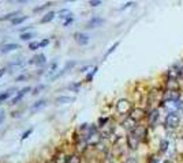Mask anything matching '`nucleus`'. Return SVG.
<instances>
[{"label":"nucleus","instance_id":"obj_1","mask_svg":"<svg viewBox=\"0 0 183 163\" xmlns=\"http://www.w3.org/2000/svg\"><path fill=\"white\" fill-rule=\"evenodd\" d=\"M164 125H165L167 129H178L179 125H180V115H179L178 111H169L167 117H165Z\"/></svg>","mask_w":183,"mask_h":163},{"label":"nucleus","instance_id":"obj_2","mask_svg":"<svg viewBox=\"0 0 183 163\" xmlns=\"http://www.w3.org/2000/svg\"><path fill=\"white\" fill-rule=\"evenodd\" d=\"M131 110H133V107H131L130 101H127V99H119L118 101V103H116V111L119 114L129 115Z\"/></svg>","mask_w":183,"mask_h":163},{"label":"nucleus","instance_id":"obj_3","mask_svg":"<svg viewBox=\"0 0 183 163\" xmlns=\"http://www.w3.org/2000/svg\"><path fill=\"white\" fill-rule=\"evenodd\" d=\"M126 143H127V147H129V148L134 151V149H138V147H140V144L142 143V141H141V139L134 133V132H129L127 136H126Z\"/></svg>","mask_w":183,"mask_h":163},{"label":"nucleus","instance_id":"obj_4","mask_svg":"<svg viewBox=\"0 0 183 163\" xmlns=\"http://www.w3.org/2000/svg\"><path fill=\"white\" fill-rule=\"evenodd\" d=\"M129 117H131V118L134 121H137V122H140L141 120H144L145 117H146V111H145L144 109H141V107H134V109L130 111Z\"/></svg>","mask_w":183,"mask_h":163},{"label":"nucleus","instance_id":"obj_5","mask_svg":"<svg viewBox=\"0 0 183 163\" xmlns=\"http://www.w3.org/2000/svg\"><path fill=\"white\" fill-rule=\"evenodd\" d=\"M159 109H152V110L146 114V118H148V125H149L150 128H153L154 125L157 124V121H159Z\"/></svg>","mask_w":183,"mask_h":163},{"label":"nucleus","instance_id":"obj_6","mask_svg":"<svg viewBox=\"0 0 183 163\" xmlns=\"http://www.w3.org/2000/svg\"><path fill=\"white\" fill-rule=\"evenodd\" d=\"M74 38H75L78 45H81V46H85V45H87V43L90 42V37L85 33H75L74 34Z\"/></svg>","mask_w":183,"mask_h":163},{"label":"nucleus","instance_id":"obj_7","mask_svg":"<svg viewBox=\"0 0 183 163\" xmlns=\"http://www.w3.org/2000/svg\"><path fill=\"white\" fill-rule=\"evenodd\" d=\"M105 20L103 19V18H100V16H93L92 19L87 20L86 23V29L90 30V29H96V27H98V26H101L103 23H104Z\"/></svg>","mask_w":183,"mask_h":163},{"label":"nucleus","instance_id":"obj_8","mask_svg":"<svg viewBox=\"0 0 183 163\" xmlns=\"http://www.w3.org/2000/svg\"><path fill=\"white\" fill-rule=\"evenodd\" d=\"M137 125H138V122H137V121H134L131 117H129V115H127V118H126V120L122 122V128H123V129H126L127 132H131V130L135 129V126H137Z\"/></svg>","mask_w":183,"mask_h":163},{"label":"nucleus","instance_id":"obj_9","mask_svg":"<svg viewBox=\"0 0 183 163\" xmlns=\"http://www.w3.org/2000/svg\"><path fill=\"white\" fill-rule=\"evenodd\" d=\"M29 91H32V88H30V87H25V88L19 90V92L17 94V96H14V98H12V101H11V105H15V103H18V102H19L21 99H22V98H23V96L26 95V94H28Z\"/></svg>","mask_w":183,"mask_h":163},{"label":"nucleus","instance_id":"obj_10","mask_svg":"<svg viewBox=\"0 0 183 163\" xmlns=\"http://www.w3.org/2000/svg\"><path fill=\"white\" fill-rule=\"evenodd\" d=\"M55 102L58 105H67V103H72L75 102V96H67V95H62V96H58Z\"/></svg>","mask_w":183,"mask_h":163},{"label":"nucleus","instance_id":"obj_11","mask_svg":"<svg viewBox=\"0 0 183 163\" xmlns=\"http://www.w3.org/2000/svg\"><path fill=\"white\" fill-rule=\"evenodd\" d=\"M29 62L30 64H36V65H44L47 62V57H45V54L40 53V54H36Z\"/></svg>","mask_w":183,"mask_h":163},{"label":"nucleus","instance_id":"obj_12","mask_svg":"<svg viewBox=\"0 0 183 163\" xmlns=\"http://www.w3.org/2000/svg\"><path fill=\"white\" fill-rule=\"evenodd\" d=\"M17 49H19V45L18 43H4L3 46H1V53H10L12 50H17Z\"/></svg>","mask_w":183,"mask_h":163},{"label":"nucleus","instance_id":"obj_13","mask_svg":"<svg viewBox=\"0 0 183 163\" xmlns=\"http://www.w3.org/2000/svg\"><path fill=\"white\" fill-rule=\"evenodd\" d=\"M19 14H21V11H12V12H10V14H7V15H4V16H1V18H0V22L12 20V19H15V18H17Z\"/></svg>","mask_w":183,"mask_h":163},{"label":"nucleus","instance_id":"obj_14","mask_svg":"<svg viewBox=\"0 0 183 163\" xmlns=\"http://www.w3.org/2000/svg\"><path fill=\"white\" fill-rule=\"evenodd\" d=\"M67 159H68L67 155H64L63 152H59L55 155L53 160H55V163H67Z\"/></svg>","mask_w":183,"mask_h":163},{"label":"nucleus","instance_id":"obj_15","mask_svg":"<svg viewBox=\"0 0 183 163\" xmlns=\"http://www.w3.org/2000/svg\"><path fill=\"white\" fill-rule=\"evenodd\" d=\"M53 18H55V12H53V11H49V12H47V14L40 19V23H48V22L53 20Z\"/></svg>","mask_w":183,"mask_h":163},{"label":"nucleus","instance_id":"obj_16","mask_svg":"<svg viewBox=\"0 0 183 163\" xmlns=\"http://www.w3.org/2000/svg\"><path fill=\"white\" fill-rule=\"evenodd\" d=\"M45 105H47V101H44V99H41V101H37L33 106H32V113H34V111H37V110H40V109L45 107Z\"/></svg>","mask_w":183,"mask_h":163},{"label":"nucleus","instance_id":"obj_17","mask_svg":"<svg viewBox=\"0 0 183 163\" xmlns=\"http://www.w3.org/2000/svg\"><path fill=\"white\" fill-rule=\"evenodd\" d=\"M168 145H169V141H168V140L163 139L161 141H160V145H159V152L164 153L165 151H167V149H168Z\"/></svg>","mask_w":183,"mask_h":163},{"label":"nucleus","instance_id":"obj_18","mask_svg":"<svg viewBox=\"0 0 183 163\" xmlns=\"http://www.w3.org/2000/svg\"><path fill=\"white\" fill-rule=\"evenodd\" d=\"M72 14H71V11L67 10V8H64V10H60L59 11V18H62V19H67V18H71Z\"/></svg>","mask_w":183,"mask_h":163},{"label":"nucleus","instance_id":"obj_19","mask_svg":"<svg viewBox=\"0 0 183 163\" xmlns=\"http://www.w3.org/2000/svg\"><path fill=\"white\" fill-rule=\"evenodd\" d=\"M97 69H98L97 67H93V68H92V71L86 75V79H85V82H87V83H89V82H92V80H93V77H94V75L97 73Z\"/></svg>","mask_w":183,"mask_h":163},{"label":"nucleus","instance_id":"obj_20","mask_svg":"<svg viewBox=\"0 0 183 163\" xmlns=\"http://www.w3.org/2000/svg\"><path fill=\"white\" fill-rule=\"evenodd\" d=\"M52 4L53 3H45V4H43V5H40V7H36V8H33V12H41V11H44V10H47V8H49V7H52Z\"/></svg>","mask_w":183,"mask_h":163},{"label":"nucleus","instance_id":"obj_21","mask_svg":"<svg viewBox=\"0 0 183 163\" xmlns=\"http://www.w3.org/2000/svg\"><path fill=\"white\" fill-rule=\"evenodd\" d=\"M29 16H26V15H22V16H17L15 19H12L11 20V23L14 24V26H17V24H21L22 22H25V20L28 19Z\"/></svg>","mask_w":183,"mask_h":163},{"label":"nucleus","instance_id":"obj_22","mask_svg":"<svg viewBox=\"0 0 183 163\" xmlns=\"http://www.w3.org/2000/svg\"><path fill=\"white\" fill-rule=\"evenodd\" d=\"M67 163H81V156L79 155H70L67 159Z\"/></svg>","mask_w":183,"mask_h":163},{"label":"nucleus","instance_id":"obj_23","mask_svg":"<svg viewBox=\"0 0 183 163\" xmlns=\"http://www.w3.org/2000/svg\"><path fill=\"white\" fill-rule=\"evenodd\" d=\"M11 91H14V88H10L8 91H6V92H3V94H0V102H3V101H6V99H8L10 98V95L12 94Z\"/></svg>","mask_w":183,"mask_h":163},{"label":"nucleus","instance_id":"obj_24","mask_svg":"<svg viewBox=\"0 0 183 163\" xmlns=\"http://www.w3.org/2000/svg\"><path fill=\"white\" fill-rule=\"evenodd\" d=\"M119 43H120V42H119V41H118V42H115V43H114V45H112L111 48H109V49H108V50H107V52H105V54H104V58H107V57H108V56H109V54H111L112 52H115V49L118 48V46H119Z\"/></svg>","mask_w":183,"mask_h":163},{"label":"nucleus","instance_id":"obj_25","mask_svg":"<svg viewBox=\"0 0 183 163\" xmlns=\"http://www.w3.org/2000/svg\"><path fill=\"white\" fill-rule=\"evenodd\" d=\"M134 5H135L134 1H127V3H125V4H122V7H119L118 10H119V11H125V10H127V8H130V7H134Z\"/></svg>","mask_w":183,"mask_h":163},{"label":"nucleus","instance_id":"obj_26","mask_svg":"<svg viewBox=\"0 0 183 163\" xmlns=\"http://www.w3.org/2000/svg\"><path fill=\"white\" fill-rule=\"evenodd\" d=\"M30 38H33V33H29V31H28V33L21 34V39H22V41H29Z\"/></svg>","mask_w":183,"mask_h":163},{"label":"nucleus","instance_id":"obj_27","mask_svg":"<svg viewBox=\"0 0 183 163\" xmlns=\"http://www.w3.org/2000/svg\"><path fill=\"white\" fill-rule=\"evenodd\" d=\"M108 120H109L108 117H104V118L101 117V118L98 120V128H104V126L107 125V122H108Z\"/></svg>","mask_w":183,"mask_h":163},{"label":"nucleus","instance_id":"obj_28","mask_svg":"<svg viewBox=\"0 0 183 163\" xmlns=\"http://www.w3.org/2000/svg\"><path fill=\"white\" fill-rule=\"evenodd\" d=\"M39 48H41V46H40V42H37V41L29 43V49H30V50H37Z\"/></svg>","mask_w":183,"mask_h":163},{"label":"nucleus","instance_id":"obj_29","mask_svg":"<svg viewBox=\"0 0 183 163\" xmlns=\"http://www.w3.org/2000/svg\"><path fill=\"white\" fill-rule=\"evenodd\" d=\"M75 65H77V62H75V61H68L67 64L64 65V68H63V69H64V71L67 72L68 69H71V68H74V67H75Z\"/></svg>","mask_w":183,"mask_h":163},{"label":"nucleus","instance_id":"obj_30","mask_svg":"<svg viewBox=\"0 0 183 163\" xmlns=\"http://www.w3.org/2000/svg\"><path fill=\"white\" fill-rule=\"evenodd\" d=\"M89 5L90 7H98V5H101V0H89Z\"/></svg>","mask_w":183,"mask_h":163},{"label":"nucleus","instance_id":"obj_31","mask_svg":"<svg viewBox=\"0 0 183 163\" xmlns=\"http://www.w3.org/2000/svg\"><path fill=\"white\" fill-rule=\"evenodd\" d=\"M32 133H33V129L30 128V129H28L26 132H23V133H22V137H21V139H22V140L28 139V137H29V134H32Z\"/></svg>","mask_w":183,"mask_h":163},{"label":"nucleus","instance_id":"obj_32","mask_svg":"<svg viewBox=\"0 0 183 163\" xmlns=\"http://www.w3.org/2000/svg\"><path fill=\"white\" fill-rule=\"evenodd\" d=\"M72 22H74V18H67V19L64 20V22H63V26H64V27H67V26H70V24L72 23Z\"/></svg>","mask_w":183,"mask_h":163},{"label":"nucleus","instance_id":"obj_33","mask_svg":"<svg viewBox=\"0 0 183 163\" xmlns=\"http://www.w3.org/2000/svg\"><path fill=\"white\" fill-rule=\"evenodd\" d=\"M44 88H45V86H44V84H41V86H39V87H36V88L33 90V94H34V95H36V94H40V91H41V90H44Z\"/></svg>","mask_w":183,"mask_h":163},{"label":"nucleus","instance_id":"obj_34","mask_svg":"<svg viewBox=\"0 0 183 163\" xmlns=\"http://www.w3.org/2000/svg\"><path fill=\"white\" fill-rule=\"evenodd\" d=\"M125 163H138V160H137V158H134V156H129V158L126 159Z\"/></svg>","mask_w":183,"mask_h":163},{"label":"nucleus","instance_id":"obj_35","mask_svg":"<svg viewBox=\"0 0 183 163\" xmlns=\"http://www.w3.org/2000/svg\"><path fill=\"white\" fill-rule=\"evenodd\" d=\"M29 0H8V3H18V4H23V3H28Z\"/></svg>","mask_w":183,"mask_h":163},{"label":"nucleus","instance_id":"obj_36","mask_svg":"<svg viewBox=\"0 0 183 163\" xmlns=\"http://www.w3.org/2000/svg\"><path fill=\"white\" fill-rule=\"evenodd\" d=\"M79 87H81V83H75V84H71V86H68V88H71V90H75V91H77Z\"/></svg>","mask_w":183,"mask_h":163},{"label":"nucleus","instance_id":"obj_37","mask_svg":"<svg viewBox=\"0 0 183 163\" xmlns=\"http://www.w3.org/2000/svg\"><path fill=\"white\" fill-rule=\"evenodd\" d=\"M48 43H49V39H48V38H45V39H43V41L40 42V46H41V48H44V46H47Z\"/></svg>","mask_w":183,"mask_h":163},{"label":"nucleus","instance_id":"obj_38","mask_svg":"<svg viewBox=\"0 0 183 163\" xmlns=\"http://www.w3.org/2000/svg\"><path fill=\"white\" fill-rule=\"evenodd\" d=\"M87 69H92V65H83V67H81L79 72H86Z\"/></svg>","mask_w":183,"mask_h":163},{"label":"nucleus","instance_id":"obj_39","mask_svg":"<svg viewBox=\"0 0 183 163\" xmlns=\"http://www.w3.org/2000/svg\"><path fill=\"white\" fill-rule=\"evenodd\" d=\"M4 118H6V115H4V113L1 111V113H0V124H3V122H4Z\"/></svg>","mask_w":183,"mask_h":163},{"label":"nucleus","instance_id":"obj_40","mask_svg":"<svg viewBox=\"0 0 183 163\" xmlns=\"http://www.w3.org/2000/svg\"><path fill=\"white\" fill-rule=\"evenodd\" d=\"M23 79H26V76H23V75H22V76H18L17 79H15V80H17V82H21V80H23Z\"/></svg>","mask_w":183,"mask_h":163},{"label":"nucleus","instance_id":"obj_41","mask_svg":"<svg viewBox=\"0 0 183 163\" xmlns=\"http://www.w3.org/2000/svg\"><path fill=\"white\" fill-rule=\"evenodd\" d=\"M4 72H6L4 68H0V76H1V75H4Z\"/></svg>","mask_w":183,"mask_h":163},{"label":"nucleus","instance_id":"obj_42","mask_svg":"<svg viewBox=\"0 0 183 163\" xmlns=\"http://www.w3.org/2000/svg\"><path fill=\"white\" fill-rule=\"evenodd\" d=\"M66 3H70V1H75V0H64Z\"/></svg>","mask_w":183,"mask_h":163}]
</instances>
